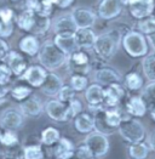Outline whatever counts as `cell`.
Masks as SVG:
<instances>
[{"instance_id": "f546056e", "label": "cell", "mask_w": 155, "mask_h": 159, "mask_svg": "<svg viewBox=\"0 0 155 159\" xmlns=\"http://www.w3.org/2000/svg\"><path fill=\"white\" fill-rule=\"evenodd\" d=\"M20 48H21V50L23 52H26L27 55H30V56L37 55V52L39 51L38 41H37L35 38H33V37H26L24 39L21 40Z\"/></svg>"}, {"instance_id": "603a6c76", "label": "cell", "mask_w": 155, "mask_h": 159, "mask_svg": "<svg viewBox=\"0 0 155 159\" xmlns=\"http://www.w3.org/2000/svg\"><path fill=\"white\" fill-rule=\"evenodd\" d=\"M75 129L81 134L91 133L95 129V119L90 114H80L75 119Z\"/></svg>"}, {"instance_id": "c3c4849f", "label": "cell", "mask_w": 155, "mask_h": 159, "mask_svg": "<svg viewBox=\"0 0 155 159\" xmlns=\"http://www.w3.org/2000/svg\"><path fill=\"white\" fill-rule=\"evenodd\" d=\"M147 40H148V43L153 46V49L155 50V32L152 33V34H149V35H147Z\"/></svg>"}, {"instance_id": "30bf717a", "label": "cell", "mask_w": 155, "mask_h": 159, "mask_svg": "<svg viewBox=\"0 0 155 159\" xmlns=\"http://www.w3.org/2000/svg\"><path fill=\"white\" fill-rule=\"evenodd\" d=\"M55 43L65 55H72L79 49L74 33H60L56 37Z\"/></svg>"}, {"instance_id": "bcb514c9", "label": "cell", "mask_w": 155, "mask_h": 159, "mask_svg": "<svg viewBox=\"0 0 155 159\" xmlns=\"http://www.w3.org/2000/svg\"><path fill=\"white\" fill-rule=\"evenodd\" d=\"M148 145L150 146V149H152V151H155V130L153 131V134L150 135V137H149Z\"/></svg>"}, {"instance_id": "f1b7e54d", "label": "cell", "mask_w": 155, "mask_h": 159, "mask_svg": "<svg viewBox=\"0 0 155 159\" xmlns=\"http://www.w3.org/2000/svg\"><path fill=\"white\" fill-rule=\"evenodd\" d=\"M142 98L144 100L148 111L155 108V81H150L142 91Z\"/></svg>"}, {"instance_id": "ab89813d", "label": "cell", "mask_w": 155, "mask_h": 159, "mask_svg": "<svg viewBox=\"0 0 155 159\" xmlns=\"http://www.w3.org/2000/svg\"><path fill=\"white\" fill-rule=\"evenodd\" d=\"M68 107H69V113H70L72 118L75 117L77 114H79L81 112V108H82L81 107V102L79 100H75V98H73V100H70L68 102Z\"/></svg>"}, {"instance_id": "8d00e7d4", "label": "cell", "mask_w": 155, "mask_h": 159, "mask_svg": "<svg viewBox=\"0 0 155 159\" xmlns=\"http://www.w3.org/2000/svg\"><path fill=\"white\" fill-rule=\"evenodd\" d=\"M70 86L75 91H81L87 86V78H85V77H82L80 74H75L70 79Z\"/></svg>"}, {"instance_id": "d6a6232c", "label": "cell", "mask_w": 155, "mask_h": 159, "mask_svg": "<svg viewBox=\"0 0 155 159\" xmlns=\"http://www.w3.org/2000/svg\"><path fill=\"white\" fill-rule=\"evenodd\" d=\"M34 22H35V16H34V12H32L30 10L23 12L18 17V26L24 30H32Z\"/></svg>"}, {"instance_id": "4dcf8cb0", "label": "cell", "mask_w": 155, "mask_h": 159, "mask_svg": "<svg viewBox=\"0 0 155 159\" xmlns=\"http://www.w3.org/2000/svg\"><path fill=\"white\" fill-rule=\"evenodd\" d=\"M60 131L55 128H47L41 134V142L46 146H52L60 141Z\"/></svg>"}, {"instance_id": "e575fe53", "label": "cell", "mask_w": 155, "mask_h": 159, "mask_svg": "<svg viewBox=\"0 0 155 159\" xmlns=\"http://www.w3.org/2000/svg\"><path fill=\"white\" fill-rule=\"evenodd\" d=\"M50 25V21L46 16H42V15H39L38 17H35V22H34V26L32 28V32L34 33H42L45 32Z\"/></svg>"}, {"instance_id": "d590c367", "label": "cell", "mask_w": 155, "mask_h": 159, "mask_svg": "<svg viewBox=\"0 0 155 159\" xmlns=\"http://www.w3.org/2000/svg\"><path fill=\"white\" fill-rule=\"evenodd\" d=\"M0 142L4 145V146H15L17 142H18V137L15 133H12L11 130H7L4 134L0 135Z\"/></svg>"}, {"instance_id": "83f0119b", "label": "cell", "mask_w": 155, "mask_h": 159, "mask_svg": "<svg viewBox=\"0 0 155 159\" xmlns=\"http://www.w3.org/2000/svg\"><path fill=\"white\" fill-rule=\"evenodd\" d=\"M104 117H105V121L110 128L117 129V126L120 125V123L122 121V116L121 112L116 108H108L104 111Z\"/></svg>"}, {"instance_id": "44dd1931", "label": "cell", "mask_w": 155, "mask_h": 159, "mask_svg": "<svg viewBox=\"0 0 155 159\" xmlns=\"http://www.w3.org/2000/svg\"><path fill=\"white\" fill-rule=\"evenodd\" d=\"M74 156V146L68 139H60L58 146L56 148V158L57 159H70Z\"/></svg>"}, {"instance_id": "ac0fdd59", "label": "cell", "mask_w": 155, "mask_h": 159, "mask_svg": "<svg viewBox=\"0 0 155 159\" xmlns=\"http://www.w3.org/2000/svg\"><path fill=\"white\" fill-rule=\"evenodd\" d=\"M74 37L79 48H92L96 41V35L90 28H78L74 32Z\"/></svg>"}, {"instance_id": "4fadbf2b", "label": "cell", "mask_w": 155, "mask_h": 159, "mask_svg": "<svg viewBox=\"0 0 155 159\" xmlns=\"http://www.w3.org/2000/svg\"><path fill=\"white\" fill-rule=\"evenodd\" d=\"M69 66L74 72H77L78 74H80V75L81 74H86L89 72V69H90L87 55L84 52H78V51L72 53L70 58H69Z\"/></svg>"}, {"instance_id": "6da1fadb", "label": "cell", "mask_w": 155, "mask_h": 159, "mask_svg": "<svg viewBox=\"0 0 155 159\" xmlns=\"http://www.w3.org/2000/svg\"><path fill=\"white\" fill-rule=\"evenodd\" d=\"M120 37H121L120 32L114 29L96 38L95 45H93L96 53L103 60L112 58V56L115 53L117 45L120 43Z\"/></svg>"}, {"instance_id": "1f68e13d", "label": "cell", "mask_w": 155, "mask_h": 159, "mask_svg": "<svg viewBox=\"0 0 155 159\" xmlns=\"http://www.w3.org/2000/svg\"><path fill=\"white\" fill-rule=\"evenodd\" d=\"M75 27L77 26H75L73 18H69L68 16H64L60 21H57L56 32H58V33H73Z\"/></svg>"}, {"instance_id": "816d5d0a", "label": "cell", "mask_w": 155, "mask_h": 159, "mask_svg": "<svg viewBox=\"0 0 155 159\" xmlns=\"http://www.w3.org/2000/svg\"><path fill=\"white\" fill-rule=\"evenodd\" d=\"M0 135H1V134H0Z\"/></svg>"}, {"instance_id": "277c9868", "label": "cell", "mask_w": 155, "mask_h": 159, "mask_svg": "<svg viewBox=\"0 0 155 159\" xmlns=\"http://www.w3.org/2000/svg\"><path fill=\"white\" fill-rule=\"evenodd\" d=\"M65 55L57 45L46 44L39 52V61L42 66L47 69H56L61 67L65 62Z\"/></svg>"}, {"instance_id": "7402d4cb", "label": "cell", "mask_w": 155, "mask_h": 159, "mask_svg": "<svg viewBox=\"0 0 155 159\" xmlns=\"http://www.w3.org/2000/svg\"><path fill=\"white\" fill-rule=\"evenodd\" d=\"M150 151V146L143 141L131 143V146L129 147L130 157L132 159H147Z\"/></svg>"}, {"instance_id": "b9f144b4", "label": "cell", "mask_w": 155, "mask_h": 159, "mask_svg": "<svg viewBox=\"0 0 155 159\" xmlns=\"http://www.w3.org/2000/svg\"><path fill=\"white\" fill-rule=\"evenodd\" d=\"M77 156H78V159H96L86 145H82V146H80L78 148Z\"/></svg>"}, {"instance_id": "5b68a950", "label": "cell", "mask_w": 155, "mask_h": 159, "mask_svg": "<svg viewBox=\"0 0 155 159\" xmlns=\"http://www.w3.org/2000/svg\"><path fill=\"white\" fill-rule=\"evenodd\" d=\"M85 145L95 156V158H102L109 151V141L107 139V135L100 131L89 134L85 139Z\"/></svg>"}, {"instance_id": "60d3db41", "label": "cell", "mask_w": 155, "mask_h": 159, "mask_svg": "<svg viewBox=\"0 0 155 159\" xmlns=\"http://www.w3.org/2000/svg\"><path fill=\"white\" fill-rule=\"evenodd\" d=\"M11 70L9 66H0V85H6L10 81Z\"/></svg>"}, {"instance_id": "7a4b0ae2", "label": "cell", "mask_w": 155, "mask_h": 159, "mask_svg": "<svg viewBox=\"0 0 155 159\" xmlns=\"http://www.w3.org/2000/svg\"><path fill=\"white\" fill-rule=\"evenodd\" d=\"M122 45L131 57H144L148 53V40L141 32L132 30L124 35Z\"/></svg>"}, {"instance_id": "484cf974", "label": "cell", "mask_w": 155, "mask_h": 159, "mask_svg": "<svg viewBox=\"0 0 155 159\" xmlns=\"http://www.w3.org/2000/svg\"><path fill=\"white\" fill-rule=\"evenodd\" d=\"M137 29L144 35H149L155 32V15H150L148 17H144L142 20H138Z\"/></svg>"}, {"instance_id": "7bdbcfd3", "label": "cell", "mask_w": 155, "mask_h": 159, "mask_svg": "<svg viewBox=\"0 0 155 159\" xmlns=\"http://www.w3.org/2000/svg\"><path fill=\"white\" fill-rule=\"evenodd\" d=\"M11 32H12L11 22H5V21L0 22V37H9Z\"/></svg>"}, {"instance_id": "836d02e7", "label": "cell", "mask_w": 155, "mask_h": 159, "mask_svg": "<svg viewBox=\"0 0 155 159\" xmlns=\"http://www.w3.org/2000/svg\"><path fill=\"white\" fill-rule=\"evenodd\" d=\"M23 158L24 159H44V153L41 147L38 145L34 146H27L23 151Z\"/></svg>"}, {"instance_id": "ffe728a7", "label": "cell", "mask_w": 155, "mask_h": 159, "mask_svg": "<svg viewBox=\"0 0 155 159\" xmlns=\"http://www.w3.org/2000/svg\"><path fill=\"white\" fill-rule=\"evenodd\" d=\"M62 88V80L60 79L56 74H49L46 77V79L44 81V84L41 85V89H42V93L47 96H56L58 95V91L61 90Z\"/></svg>"}, {"instance_id": "8fae6325", "label": "cell", "mask_w": 155, "mask_h": 159, "mask_svg": "<svg viewBox=\"0 0 155 159\" xmlns=\"http://www.w3.org/2000/svg\"><path fill=\"white\" fill-rule=\"evenodd\" d=\"M147 111H148V108H147V105L142 98V96H137V95L131 96L129 101L126 102V112L131 117L142 118L145 116Z\"/></svg>"}, {"instance_id": "74e56055", "label": "cell", "mask_w": 155, "mask_h": 159, "mask_svg": "<svg viewBox=\"0 0 155 159\" xmlns=\"http://www.w3.org/2000/svg\"><path fill=\"white\" fill-rule=\"evenodd\" d=\"M74 93H75V90L72 86H62L61 90L58 91L60 101H62V102H69L70 100L74 98Z\"/></svg>"}, {"instance_id": "681fc988", "label": "cell", "mask_w": 155, "mask_h": 159, "mask_svg": "<svg viewBox=\"0 0 155 159\" xmlns=\"http://www.w3.org/2000/svg\"><path fill=\"white\" fill-rule=\"evenodd\" d=\"M7 93V88H5V85H0V98H2Z\"/></svg>"}, {"instance_id": "4316f807", "label": "cell", "mask_w": 155, "mask_h": 159, "mask_svg": "<svg viewBox=\"0 0 155 159\" xmlns=\"http://www.w3.org/2000/svg\"><path fill=\"white\" fill-rule=\"evenodd\" d=\"M125 85L131 91H137L143 88V78L137 72H130L125 77Z\"/></svg>"}, {"instance_id": "52a82bcc", "label": "cell", "mask_w": 155, "mask_h": 159, "mask_svg": "<svg viewBox=\"0 0 155 159\" xmlns=\"http://www.w3.org/2000/svg\"><path fill=\"white\" fill-rule=\"evenodd\" d=\"M124 96H125V91H124L122 86L120 85V83L110 84V85L105 86V89H104L103 107L105 109L116 108V106L120 103V101L122 100Z\"/></svg>"}, {"instance_id": "cb8c5ba5", "label": "cell", "mask_w": 155, "mask_h": 159, "mask_svg": "<svg viewBox=\"0 0 155 159\" xmlns=\"http://www.w3.org/2000/svg\"><path fill=\"white\" fill-rule=\"evenodd\" d=\"M143 73L149 81H155V55H145L142 62Z\"/></svg>"}, {"instance_id": "7c38bea8", "label": "cell", "mask_w": 155, "mask_h": 159, "mask_svg": "<svg viewBox=\"0 0 155 159\" xmlns=\"http://www.w3.org/2000/svg\"><path fill=\"white\" fill-rule=\"evenodd\" d=\"M47 74L45 72L44 68L39 66H33L29 67L28 69H26L24 74H23V78L24 80H27L32 86L34 88H39L44 84V81L46 79Z\"/></svg>"}, {"instance_id": "7dc6e473", "label": "cell", "mask_w": 155, "mask_h": 159, "mask_svg": "<svg viewBox=\"0 0 155 159\" xmlns=\"http://www.w3.org/2000/svg\"><path fill=\"white\" fill-rule=\"evenodd\" d=\"M73 0H57V5L60 6V7H62V9H64V7H67L68 5H70V2H72Z\"/></svg>"}, {"instance_id": "9a60e30c", "label": "cell", "mask_w": 155, "mask_h": 159, "mask_svg": "<svg viewBox=\"0 0 155 159\" xmlns=\"http://www.w3.org/2000/svg\"><path fill=\"white\" fill-rule=\"evenodd\" d=\"M0 124L6 130H15V129L21 126V124H22V116L16 109H9V111H6L1 116Z\"/></svg>"}, {"instance_id": "ba28073f", "label": "cell", "mask_w": 155, "mask_h": 159, "mask_svg": "<svg viewBox=\"0 0 155 159\" xmlns=\"http://www.w3.org/2000/svg\"><path fill=\"white\" fill-rule=\"evenodd\" d=\"M46 112H47L49 117L53 120L67 121V120L72 119L70 113H69V107H68V105H64L62 101L52 100L50 102H47Z\"/></svg>"}, {"instance_id": "d4e9b609", "label": "cell", "mask_w": 155, "mask_h": 159, "mask_svg": "<svg viewBox=\"0 0 155 159\" xmlns=\"http://www.w3.org/2000/svg\"><path fill=\"white\" fill-rule=\"evenodd\" d=\"M21 111L27 116H32V117L39 116L41 113L40 101L37 100V98H29V100H27L26 102H23L21 105Z\"/></svg>"}, {"instance_id": "d6986e66", "label": "cell", "mask_w": 155, "mask_h": 159, "mask_svg": "<svg viewBox=\"0 0 155 159\" xmlns=\"http://www.w3.org/2000/svg\"><path fill=\"white\" fill-rule=\"evenodd\" d=\"M7 63H9V68L15 75H21L23 72H26L27 63L24 58L20 55V53L12 52L7 53Z\"/></svg>"}, {"instance_id": "f6af8a7d", "label": "cell", "mask_w": 155, "mask_h": 159, "mask_svg": "<svg viewBox=\"0 0 155 159\" xmlns=\"http://www.w3.org/2000/svg\"><path fill=\"white\" fill-rule=\"evenodd\" d=\"M0 16H1L2 21H5V22H10V21H11V17H12V11L9 10V9L1 10V11H0Z\"/></svg>"}, {"instance_id": "9c48e42d", "label": "cell", "mask_w": 155, "mask_h": 159, "mask_svg": "<svg viewBox=\"0 0 155 159\" xmlns=\"http://www.w3.org/2000/svg\"><path fill=\"white\" fill-rule=\"evenodd\" d=\"M122 0H103L100 5V16L104 20H112L122 10Z\"/></svg>"}, {"instance_id": "ee69618b", "label": "cell", "mask_w": 155, "mask_h": 159, "mask_svg": "<svg viewBox=\"0 0 155 159\" xmlns=\"http://www.w3.org/2000/svg\"><path fill=\"white\" fill-rule=\"evenodd\" d=\"M9 53V48L6 45V43H4L2 40H0V61L4 60Z\"/></svg>"}, {"instance_id": "f35d334b", "label": "cell", "mask_w": 155, "mask_h": 159, "mask_svg": "<svg viewBox=\"0 0 155 159\" xmlns=\"http://www.w3.org/2000/svg\"><path fill=\"white\" fill-rule=\"evenodd\" d=\"M30 93H32L30 89L27 88V86H17V88L13 89L11 93H12L13 98H16L18 101H22V100L27 98L30 95Z\"/></svg>"}, {"instance_id": "2e32d148", "label": "cell", "mask_w": 155, "mask_h": 159, "mask_svg": "<svg viewBox=\"0 0 155 159\" xmlns=\"http://www.w3.org/2000/svg\"><path fill=\"white\" fill-rule=\"evenodd\" d=\"M95 80L97 81V84L100 85H104L108 86L110 84H115V83H120L121 78L119 75V73L115 72L112 68H102L100 70L96 72L95 75Z\"/></svg>"}, {"instance_id": "5bb4252c", "label": "cell", "mask_w": 155, "mask_h": 159, "mask_svg": "<svg viewBox=\"0 0 155 159\" xmlns=\"http://www.w3.org/2000/svg\"><path fill=\"white\" fill-rule=\"evenodd\" d=\"M72 18L78 28H90L96 21L95 15L89 10H84V9L74 10L72 13Z\"/></svg>"}, {"instance_id": "e0dca14e", "label": "cell", "mask_w": 155, "mask_h": 159, "mask_svg": "<svg viewBox=\"0 0 155 159\" xmlns=\"http://www.w3.org/2000/svg\"><path fill=\"white\" fill-rule=\"evenodd\" d=\"M86 101L90 103L92 107H103V101H104V89L102 85L100 84H95L87 88L86 91ZM105 109V108H104Z\"/></svg>"}, {"instance_id": "3957f363", "label": "cell", "mask_w": 155, "mask_h": 159, "mask_svg": "<svg viewBox=\"0 0 155 159\" xmlns=\"http://www.w3.org/2000/svg\"><path fill=\"white\" fill-rule=\"evenodd\" d=\"M117 131L120 136L129 143L141 142L145 137V129L143 124L140 120L133 118L122 119L120 125L117 126Z\"/></svg>"}, {"instance_id": "8992f818", "label": "cell", "mask_w": 155, "mask_h": 159, "mask_svg": "<svg viewBox=\"0 0 155 159\" xmlns=\"http://www.w3.org/2000/svg\"><path fill=\"white\" fill-rule=\"evenodd\" d=\"M130 15L136 20H142L155 12V0H125Z\"/></svg>"}, {"instance_id": "f907efd6", "label": "cell", "mask_w": 155, "mask_h": 159, "mask_svg": "<svg viewBox=\"0 0 155 159\" xmlns=\"http://www.w3.org/2000/svg\"><path fill=\"white\" fill-rule=\"evenodd\" d=\"M149 112H150V117H152V119H153V120L155 121V108H153V109H150Z\"/></svg>"}]
</instances>
